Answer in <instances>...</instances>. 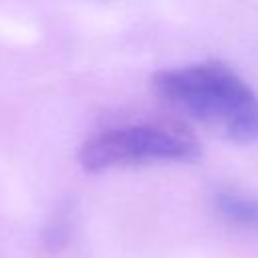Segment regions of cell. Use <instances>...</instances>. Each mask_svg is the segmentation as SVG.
<instances>
[{
	"mask_svg": "<svg viewBox=\"0 0 258 258\" xmlns=\"http://www.w3.org/2000/svg\"><path fill=\"white\" fill-rule=\"evenodd\" d=\"M155 95L236 143L258 139V93L228 64L206 60L157 71Z\"/></svg>",
	"mask_w": 258,
	"mask_h": 258,
	"instance_id": "obj_1",
	"label": "cell"
},
{
	"mask_svg": "<svg viewBox=\"0 0 258 258\" xmlns=\"http://www.w3.org/2000/svg\"><path fill=\"white\" fill-rule=\"evenodd\" d=\"M200 153V143L181 129L161 123H127L101 129L85 139L79 163L99 173L143 163H187Z\"/></svg>",
	"mask_w": 258,
	"mask_h": 258,
	"instance_id": "obj_2",
	"label": "cell"
},
{
	"mask_svg": "<svg viewBox=\"0 0 258 258\" xmlns=\"http://www.w3.org/2000/svg\"><path fill=\"white\" fill-rule=\"evenodd\" d=\"M214 208L224 222L250 232H258V196L230 187L218 189L214 194Z\"/></svg>",
	"mask_w": 258,
	"mask_h": 258,
	"instance_id": "obj_3",
	"label": "cell"
}]
</instances>
